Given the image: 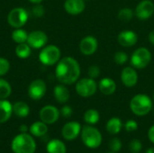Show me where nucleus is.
<instances>
[{"label":"nucleus","mask_w":154,"mask_h":153,"mask_svg":"<svg viewBox=\"0 0 154 153\" xmlns=\"http://www.w3.org/2000/svg\"><path fill=\"white\" fill-rule=\"evenodd\" d=\"M55 74L57 79L64 85H71L77 82L80 76V66L72 57H64L57 64Z\"/></svg>","instance_id":"nucleus-1"},{"label":"nucleus","mask_w":154,"mask_h":153,"mask_svg":"<svg viewBox=\"0 0 154 153\" xmlns=\"http://www.w3.org/2000/svg\"><path fill=\"white\" fill-rule=\"evenodd\" d=\"M130 109L135 115L144 116L152 109V101L147 95H135L130 101Z\"/></svg>","instance_id":"nucleus-2"},{"label":"nucleus","mask_w":154,"mask_h":153,"mask_svg":"<svg viewBox=\"0 0 154 153\" xmlns=\"http://www.w3.org/2000/svg\"><path fill=\"white\" fill-rule=\"evenodd\" d=\"M11 147L14 153H34L36 143L31 135L21 133L13 140Z\"/></svg>","instance_id":"nucleus-3"},{"label":"nucleus","mask_w":154,"mask_h":153,"mask_svg":"<svg viewBox=\"0 0 154 153\" xmlns=\"http://www.w3.org/2000/svg\"><path fill=\"white\" fill-rule=\"evenodd\" d=\"M81 140L89 149H97L102 143V134L94 126L85 125L81 130Z\"/></svg>","instance_id":"nucleus-4"},{"label":"nucleus","mask_w":154,"mask_h":153,"mask_svg":"<svg viewBox=\"0 0 154 153\" xmlns=\"http://www.w3.org/2000/svg\"><path fill=\"white\" fill-rule=\"evenodd\" d=\"M60 50L55 45H46L39 53V60L46 66H52L60 60Z\"/></svg>","instance_id":"nucleus-5"},{"label":"nucleus","mask_w":154,"mask_h":153,"mask_svg":"<svg viewBox=\"0 0 154 153\" xmlns=\"http://www.w3.org/2000/svg\"><path fill=\"white\" fill-rule=\"evenodd\" d=\"M152 60V53L144 47L138 48L131 56V64L134 69H143L146 68Z\"/></svg>","instance_id":"nucleus-6"},{"label":"nucleus","mask_w":154,"mask_h":153,"mask_svg":"<svg viewBox=\"0 0 154 153\" xmlns=\"http://www.w3.org/2000/svg\"><path fill=\"white\" fill-rule=\"evenodd\" d=\"M98 86L95 79L90 78H81L77 81L76 84V91L79 96L82 97H90L94 96L97 92Z\"/></svg>","instance_id":"nucleus-7"},{"label":"nucleus","mask_w":154,"mask_h":153,"mask_svg":"<svg viewBox=\"0 0 154 153\" xmlns=\"http://www.w3.org/2000/svg\"><path fill=\"white\" fill-rule=\"evenodd\" d=\"M28 20V13L23 7L12 9L7 15V22L13 28H22Z\"/></svg>","instance_id":"nucleus-8"},{"label":"nucleus","mask_w":154,"mask_h":153,"mask_svg":"<svg viewBox=\"0 0 154 153\" xmlns=\"http://www.w3.org/2000/svg\"><path fill=\"white\" fill-rule=\"evenodd\" d=\"M47 87L46 84L42 79L32 80L28 87V95L32 100H40L42 98L46 93Z\"/></svg>","instance_id":"nucleus-9"},{"label":"nucleus","mask_w":154,"mask_h":153,"mask_svg":"<svg viewBox=\"0 0 154 153\" xmlns=\"http://www.w3.org/2000/svg\"><path fill=\"white\" fill-rule=\"evenodd\" d=\"M32 49H42L48 42V36L42 31H33L28 34L27 41Z\"/></svg>","instance_id":"nucleus-10"},{"label":"nucleus","mask_w":154,"mask_h":153,"mask_svg":"<svg viewBox=\"0 0 154 153\" xmlns=\"http://www.w3.org/2000/svg\"><path fill=\"white\" fill-rule=\"evenodd\" d=\"M60 111L53 106H45L40 111V119L46 124H52L58 121L60 117Z\"/></svg>","instance_id":"nucleus-11"},{"label":"nucleus","mask_w":154,"mask_h":153,"mask_svg":"<svg viewBox=\"0 0 154 153\" xmlns=\"http://www.w3.org/2000/svg\"><path fill=\"white\" fill-rule=\"evenodd\" d=\"M154 13V4L151 0L141 1L135 8V15L140 20H147Z\"/></svg>","instance_id":"nucleus-12"},{"label":"nucleus","mask_w":154,"mask_h":153,"mask_svg":"<svg viewBox=\"0 0 154 153\" xmlns=\"http://www.w3.org/2000/svg\"><path fill=\"white\" fill-rule=\"evenodd\" d=\"M97 48H98V41L92 35H88L84 37L79 42L80 52L87 56L94 54L97 51Z\"/></svg>","instance_id":"nucleus-13"},{"label":"nucleus","mask_w":154,"mask_h":153,"mask_svg":"<svg viewBox=\"0 0 154 153\" xmlns=\"http://www.w3.org/2000/svg\"><path fill=\"white\" fill-rule=\"evenodd\" d=\"M81 133V125L78 122H69L62 127L61 134L67 141L75 140Z\"/></svg>","instance_id":"nucleus-14"},{"label":"nucleus","mask_w":154,"mask_h":153,"mask_svg":"<svg viewBox=\"0 0 154 153\" xmlns=\"http://www.w3.org/2000/svg\"><path fill=\"white\" fill-rule=\"evenodd\" d=\"M121 80L122 83L127 87H134L138 82V74L134 68L125 67L121 72Z\"/></svg>","instance_id":"nucleus-15"},{"label":"nucleus","mask_w":154,"mask_h":153,"mask_svg":"<svg viewBox=\"0 0 154 153\" xmlns=\"http://www.w3.org/2000/svg\"><path fill=\"white\" fill-rule=\"evenodd\" d=\"M117 41L123 47H127V48L132 47V46H134L137 43L138 36L133 31H130V30L123 31L118 34Z\"/></svg>","instance_id":"nucleus-16"},{"label":"nucleus","mask_w":154,"mask_h":153,"mask_svg":"<svg viewBox=\"0 0 154 153\" xmlns=\"http://www.w3.org/2000/svg\"><path fill=\"white\" fill-rule=\"evenodd\" d=\"M85 8V0H66L64 3L65 11L71 15H78L81 14Z\"/></svg>","instance_id":"nucleus-17"},{"label":"nucleus","mask_w":154,"mask_h":153,"mask_svg":"<svg viewBox=\"0 0 154 153\" xmlns=\"http://www.w3.org/2000/svg\"><path fill=\"white\" fill-rule=\"evenodd\" d=\"M98 88L105 96L113 95L116 90V84L114 79L110 78H104L98 83Z\"/></svg>","instance_id":"nucleus-18"},{"label":"nucleus","mask_w":154,"mask_h":153,"mask_svg":"<svg viewBox=\"0 0 154 153\" xmlns=\"http://www.w3.org/2000/svg\"><path fill=\"white\" fill-rule=\"evenodd\" d=\"M13 114V106L6 99H0V124L7 122Z\"/></svg>","instance_id":"nucleus-19"},{"label":"nucleus","mask_w":154,"mask_h":153,"mask_svg":"<svg viewBox=\"0 0 154 153\" xmlns=\"http://www.w3.org/2000/svg\"><path fill=\"white\" fill-rule=\"evenodd\" d=\"M53 94L55 99L60 104H64L68 102L70 96L69 91L64 84L57 85L53 89Z\"/></svg>","instance_id":"nucleus-20"},{"label":"nucleus","mask_w":154,"mask_h":153,"mask_svg":"<svg viewBox=\"0 0 154 153\" xmlns=\"http://www.w3.org/2000/svg\"><path fill=\"white\" fill-rule=\"evenodd\" d=\"M122 127H123V123L121 119L118 117H113L109 119L106 125L107 133L112 135H115L120 133V131L122 130Z\"/></svg>","instance_id":"nucleus-21"},{"label":"nucleus","mask_w":154,"mask_h":153,"mask_svg":"<svg viewBox=\"0 0 154 153\" xmlns=\"http://www.w3.org/2000/svg\"><path fill=\"white\" fill-rule=\"evenodd\" d=\"M13 113L18 117H26L30 113V107L25 102L18 101L13 106Z\"/></svg>","instance_id":"nucleus-22"},{"label":"nucleus","mask_w":154,"mask_h":153,"mask_svg":"<svg viewBox=\"0 0 154 153\" xmlns=\"http://www.w3.org/2000/svg\"><path fill=\"white\" fill-rule=\"evenodd\" d=\"M66 145L60 140H51L47 144L48 153H66Z\"/></svg>","instance_id":"nucleus-23"},{"label":"nucleus","mask_w":154,"mask_h":153,"mask_svg":"<svg viewBox=\"0 0 154 153\" xmlns=\"http://www.w3.org/2000/svg\"><path fill=\"white\" fill-rule=\"evenodd\" d=\"M30 132L32 135L36 137H42L45 135L48 132V127L43 122H36L32 124L30 127Z\"/></svg>","instance_id":"nucleus-24"},{"label":"nucleus","mask_w":154,"mask_h":153,"mask_svg":"<svg viewBox=\"0 0 154 153\" xmlns=\"http://www.w3.org/2000/svg\"><path fill=\"white\" fill-rule=\"evenodd\" d=\"M32 48L27 42L19 43L15 48V54L19 59H27L32 53Z\"/></svg>","instance_id":"nucleus-25"},{"label":"nucleus","mask_w":154,"mask_h":153,"mask_svg":"<svg viewBox=\"0 0 154 153\" xmlns=\"http://www.w3.org/2000/svg\"><path fill=\"white\" fill-rule=\"evenodd\" d=\"M99 119H100L99 113L96 109H88L84 114V121L90 125L97 124Z\"/></svg>","instance_id":"nucleus-26"},{"label":"nucleus","mask_w":154,"mask_h":153,"mask_svg":"<svg viewBox=\"0 0 154 153\" xmlns=\"http://www.w3.org/2000/svg\"><path fill=\"white\" fill-rule=\"evenodd\" d=\"M11 36H12L13 41L16 42L17 44H19V43H23L27 41L28 33L22 28H16L15 30L13 31Z\"/></svg>","instance_id":"nucleus-27"},{"label":"nucleus","mask_w":154,"mask_h":153,"mask_svg":"<svg viewBox=\"0 0 154 153\" xmlns=\"http://www.w3.org/2000/svg\"><path fill=\"white\" fill-rule=\"evenodd\" d=\"M12 93V87L8 81L0 78V99H6Z\"/></svg>","instance_id":"nucleus-28"},{"label":"nucleus","mask_w":154,"mask_h":153,"mask_svg":"<svg viewBox=\"0 0 154 153\" xmlns=\"http://www.w3.org/2000/svg\"><path fill=\"white\" fill-rule=\"evenodd\" d=\"M117 17L122 22H129L134 17V11L131 8L125 7L119 10Z\"/></svg>","instance_id":"nucleus-29"},{"label":"nucleus","mask_w":154,"mask_h":153,"mask_svg":"<svg viewBox=\"0 0 154 153\" xmlns=\"http://www.w3.org/2000/svg\"><path fill=\"white\" fill-rule=\"evenodd\" d=\"M143 149V144L140 140L134 139L129 143V150L132 153H139Z\"/></svg>","instance_id":"nucleus-30"},{"label":"nucleus","mask_w":154,"mask_h":153,"mask_svg":"<svg viewBox=\"0 0 154 153\" xmlns=\"http://www.w3.org/2000/svg\"><path fill=\"white\" fill-rule=\"evenodd\" d=\"M109 149L112 152H118L122 149V142L119 138H114L109 142Z\"/></svg>","instance_id":"nucleus-31"},{"label":"nucleus","mask_w":154,"mask_h":153,"mask_svg":"<svg viewBox=\"0 0 154 153\" xmlns=\"http://www.w3.org/2000/svg\"><path fill=\"white\" fill-rule=\"evenodd\" d=\"M114 60H115V62L116 64H119V65H123L125 64L127 60H128V56L125 52L124 51H117L116 54H115V57H114Z\"/></svg>","instance_id":"nucleus-32"},{"label":"nucleus","mask_w":154,"mask_h":153,"mask_svg":"<svg viewBox=\"0 0 154 153\" xmlns=\"http://www.w3.org/2000/svg\"><path fill=\"white\" fill-rule=\"evenodd\" d=\"M9 69H10L9 61L5 58L0 57V77L5 75L9 71Z\"/></svg>","instance_id":"nucleus-33"},{"label":"nucleus","mask_w":154,"mask_h":153,"mask_svg":"<svg viewBox=\"0 0 154 153\" xmlns=\"http://www.w3.org/2000/svg\"><path fill=\"white\" fill-rule=\"evenodd\" d=\"M88 77L90 78H97L99 75H100V69L98 66L97 65H92L88 68Z\"/></svg>","instance_id":"nucleus-34"},{"label":"nucleus","mask_w":154,"mask_h":153,"mask_svg":"<svg viewBox=\"0 0 154 153\" xmlns=\"http://www.w3.org/2000/svg\"><path fill=\"white\" fill-rule=\"evenodd\" d=\"M32 14L36 17H42L44 15V7L41 4H36L32 7Z\"/></svg>","instance_id":"nucleus-35"},{"label":"nucleus","mask_w":154,"mask_h":153,"mask_svg":"<svg viewBox=\"0 0 154 153\" xmlns=\"http://www.w3.org/2000/svg\"><path fill=\"white\" fill-rule=\"evenodd\" d=\"M125 128L127 132L132 133L138 129V124L134 120H128L125 124Z\"/></svg>","instance_id":"nucleus-36"},{"label":"nucleus","mask_w":154,"mask_h":153,"mask_svg":"<svg viewBox=\"0 0 154 153\" xmlns=\"http://www.w3.org/2000/svg\"><path fill=\"white\" fill-rule=\"evenodd\" d=\"M60 115L63 116V117H65V118H69V117H70L71 115H72V113H73V111H72V108L69 106H64L61 109H60Z\"/></svg>","instance_id":"nucleus-37"},{"label":"nucleus","mask_w":154,"mask_h":153,"mask_svg":"<svg viewBox=\"0 0 154 153\" xmlns=\"http://www.w3.org/2000/svg\"><path fill=\"white\" fill-rule=\"evenodd\" d=\"M148 137H149V140H150L152 143H154V124L149 129Z\"/></svg>","instance_id":"nucleus-38"},{"label":"nucleus","mask_w":154,"mask_h":153,"mask_svg":"<svg viewBox=\"0 0 154 153\" xmlns=\"http://www.w3.org/2000/svg\"><path fill=\"white\" fill-rule=\"evenodd\" d=\"M148 39H149V41H150L152 45H154V30H152V31L149 33Z\"/></svg>","instance_id":"nucleus-39"},{"label":"nucleus","mask_w":154,"mask_h":153,"mask_svg":"<svg viewBox=\"0 0 154 153\" xmlns=\"http://www.w3.org/2000/svg\"><path fill=\"white\" fill-rule=\"evenodd\" d=\"M19 131H20L22 133H26V132L28 131V127H27L26 125L23 124V125H21V126H20V128H19Z\"/></svg>","instance_id":"nucleus-40"},{"label":"nucleus","mask_w":154,"mask_h":153,"mask_svg":"<svg viewBox=\"0 0 154 153\" xmlns=\"http://www.w3.org/2000/svg\"><path fill=\"white\" fill-rule=\"evenodd\" d=\"M29 1H30L31 3H32V4H35V5H36V4H41L43 0H29Z\"/></svg>","instance_id":"nucleus-41"},{"label":"nucleus","mask_w":154,"mask_h":153,"mask_svg":"<svg viewBox=\"0 0 154 153\" xmlns=\"http://www.w3.org/2000/svg\"><path fill=\"white\" fill-rule=\"evenodd\" d=\"M145 153H154V148L153 147H152V148H149L146 151H145Z\"/></svg>","instance_id":"nucleus-42"},{"label":"nucleus","mask_w":154,"mask_h":153,"mask_svg":"<svg viewBox=\"0 0 154 153\" xmlns=\"http://www.w3.org/2000/svg\"><path fill=\"white\" fill-rule=\"evenodd\" d=\"M108 153H116V152H108Z\"/></svg>","instance_id":"nucleus-43"},{"label":"nucleus","mask_w":154,"mask_h":153,"mask_svg":"<svg viewBox=\"0 0 154 153\" xmlns=\"http://www.w3.org/2000/svg\"><path fill=\"white\" fill-rule=\"evenodd\" d=\"M153 99H154V94H153Z\"/></svg>","instance_id":"nucleus-44"}]
</instances>
